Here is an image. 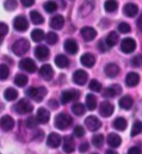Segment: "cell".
<instances>
[{"instance_id":"6f0895ef","label":"cell","mask_w":142,"mask_h":154,"mask_svg":"<svg viewBox=\"0 0 142 154\" xmlns=\"http://www.w3.org/2000/svg\"><path fill=\"white\" fill-rule=\"evenodd\" d=\"M136 25H137V29L142 32V11H141V14L139 16V18L136 20Z\"/></svg>"},{"instance_id":"ee69618b","label":"cell","mask_w":142,"mask_h":154,"mask_svg":"<svg viewBox=\"0 0 142 154\" xmlns=\"http://www.w3.org/2000/svg\"><path fill=\"white\" fill-rule=\"evenodd\" d=\"M88 87H90L91 91H94V92H100V90H102V85H100V82H99L98 80H96V79H93V80L90 81Z\"/></svg>"},{"instance_id":"cb8c5ba5","label":"cell","mask_w":142,"mask_h":154,"mask_svg":"<svg viewBox=\"0 0 142 154\" xmlns=\"http://www.w3.org/2000/svg\"><path fill=\"white\" fill-rule=\"evenodd\" d=\"M78 49H79V47H78V43H76L75 39L73 38L66 39V42H65V50L68 54H72V55L76 54L78 53Z\"/></svg>"},{"instance_id":"44dd1931","label":"cell","mask_w":142,"mask_h":154,"mask_svg":"<svg viewBox=\"0 0 142 154\" xmlns=\"http://www.w3.org/2000/svg\"><path fill=\"white\" fill-rule=\"evenodd\" d=\"M107 143H109L110 147H112V148H117V147L121 146V143H122V139H121V136H119L118 134H116V133H111V134H109V136H107Z\"/></svg>"},{"instance_id":"3957f363","label":"cell","mask_w":142,"mask_h":154,"mask_svg":"<svg viewBox=\"0 0 142 154\" xmlns=\"http://www.w3.org/2000/svg\"><path fill=\"white\" fill-rule=\"evenodd\" d=\"M26 94L30 98H32L34 100H36V102H41L47 94V88L43 87V86H41V87H31V88L28 90Z\"/></svg>"},{"instance_id":"ab89813d","label":"cell","mask_w":142,"mask_h":154,"mask_svg":"<svg viewBox=\"0 0 142 154\" xmlns=\"http://www.w3.org/2000/svg\"><path fill=\"white\" fill-rule=\"evenodd\" d=\"M141 131H142V122L141 121L134 122V124H133V127H131V133H130V135L134 137V136L139 135Z\"/></svg>"},{"instance_id":"4fadbf2b","label":"cell","mask_w":142,"mask_h":154,"mask_svg":"<svg viewBox=\"0 0 142 154\" xmlns=\"http://www.w3.org/2000/svg\"><path fill=\"white\" fill-rule=\"evenodd\" d=\"M122 92V87L119 86V85H117V84H115V85H111L110 87H107L104 90V92H103V96L105 97V98H115L117 94H119Z\"/></svg>"},{"instance_id":"f35d334b","label":"cell","mask_w":142,"mask_h":154,"mask_svg":"<svg viewBox=\"0 0 142 154\" xmlns=\"http://www.w3.org/2000/svg\"><path fill=\"white\" fill-rule=\"evenodd\" d=\"M103 143H104V136H103L102 134H97V135H94V136L92 137V145H93L94 147L100 148V147L103 146Z\"/></svg>"},{"instance_id":"5bb4252c","label":"cell","mask_w":142,"mask_h":154,"mask_svg":"<svg viewBox=\"0 0 142 154\" xmlns=\"http://www.w3.org/2000/svg\"><path fill=\"white\" fill-rule=\"evenodd\" d=\"M94 8V1L93 0H85L81 5H80V10L79 13L81 16H88Z\"/></svg>"},{"instance_id":"8d00e7d4","label":"cell","mask_w":142,"mask_h":154,"mask_svg":"<svg viewBox=\"0 0 142 154\" xmlns=\"http://www.w3.org/2000/svg\"><path fill=\"white\" fill-rule=\"evenodd\" d=\"M14 84L19 87H23L28 84V77L24 75V74H17L14 78Z\"/></svg>"},{"instance_id":"83f0119b","label":"cell","mask_w":142,"mask_h":154,"mask_svg":"<svg viewBox=\"0 0 142 154\" xmlns=\"http://www.w3.org/2000/svg\"><path fill=\"white\" fill-rule=\"evenodd\" d=\"M133 104H134V100L131 97L129 96H123L121 99H119V106L123 109V110H129L133 108Z\"/></svg>"},{"instance_id":"9c48e42d","label":"cell","mask_w":142,"mask_h":154,"mask_svg":"<svg viewBox=\"0 0 142 154\" xmlns=\"http://www.w3.org/2000/svg\"><path fill=\"white\" fill-rule=\"evenodd\" d=\"M136 49V42L133 38H124L121 42V50L124 54H130Z\"/></svg>"},{"instance_id":"db71d44e","label":"cell","mask_w":142,"mask_h":154,"mask_svg":"<svg viewBox=\"0 0 142 154\" xmlns=\"http://www.w3.org/2000/svg\"><path fill=\"white\" fill-rule=\"evenodd\" d=\"M88 148H90V145H88V142H84V143H81V145H80V147H79V149H80V152H81V153L86 152Z\"/></svg>"},{"instance_id":"8992f818","label":"cell","mask_w":142,"mask_h":154,"mask_svg":"<svg viewBox=\"0 0 142 154\" xmlns=\"http://www.w3.org/2000/svg\"><path fill=\"white\" fill-rule=\"evenodd\" d=\"M19 67L20 69H24L25 72L28 73H35L37 67H36V63L34 62L32 59H29V57H24L19 61Z\"/></svg>"},{"instance_id":"bcb514c9","label":"cell","mask_w":142,"mask_h":154,"mask_svg":"<svg viewBox=\"0 0 142 154\" xmlns=\"http://www.w3.org/2000/svg\"><path fill=\"white\" fill-rule=\"evenodd\" d=\"M17 7V0H6L5 1V8L7 11H13Z\"/></svg>"},{"instance_id":"277c9868","label":"cell","mask_w":142,"mask_h":154,"mask_svg":"<svg viewBox=\"0 0 142 154\" xmlns=\"http://www.w3.org/2000/svg\"><path fill=\"white\" fill-rule=\"evenodd\" d=\"M14 110H16L18 114H20V115H24V114H30V112L34 110V106H32V104H31L28 99H20V100L16 104Z\"/></svg>"},{"instance_id":"74e56055","label":"cell","mask_w":142,"mask_h":154,"mask_svg":"<svg viewBox=\"0 0 142 154\" xmlns=\"http://www.w3.org/2000/svg\"><path fill=\"white\" fill-rule=\"evenodd\" d=\"M44 32L41 30V29H35L32 32H31V38L34 42H41V41H43L44 38Z\"/></svg>"},{"instance_id":"f6af8a7d","label":"cell","mask_w":142,"mask_h":154,"mask_svg":"<svg viewBox=\"0 0 142 154\" xmlns=\"http://www.w3.org/2000/svg\"><path fill=\"white\" fill-rule=\"evenodd\" d=\"M118 30H119V32L121 34H128V32H130V30H131V28H130V25L128 24V23H119L118 24Z\"/></svg>"},{"instance_id":"52a82bcc","label":"cell","mask_w":142,"mask_h":154,"mask_svg":"<svg viewBox=\"0 0 142 154\" xmlns=\"http://www.w3.org/2000/svg\"><path fill=\"white\" fill-rule=\"evenodd\" d=\"M13 26H14V29H16L17 31H19V32H24V31L28 30V28H29V23H28V20H26L25 17H23V16H18V17H16L14 20H13Z\"/></svg>"},{"instance_id":"ba28073f","label":"cell","mask_w":142,"mask_h":154,"mask_svg":"<svg viewBox=\"0 0 142 154\" xmlns=\"http://www.w3.org/2000/svg\"><path fill=\"white\" fill-rule=\"evenodd\" d=\"M85 124H86L87 129L91 130V131H97V130L102 127V122H100L99 118L96 117V116H88V117H86Z\"/></svg>"},{"instance_id":"5b68a950","label":"cell","mask_w":142,"mask_h":154,"mask_svg":"<svg viewBox=\"0 0 142 154\" xmlns=\"http://www.w3.org/2000/svg\"><path fill=\"white\" fill-rule=\"evenodd\" d=\"M80 97V92L76 91V90H67V91H63L61 93V103L62 104H67L69 102H74V100H78Z\"/></svg>"},{"instance_id":"d4e9b609","label":"cell","mask_w":142,"mask_h":154,"mask_svg":"<svg viewBox=\"0 0 142 154\" xmlns=\"http://www.w3.org/2000/svg\"><path fill=\"white\" fill-rule=\"evenodd\" d=\"M63 25H65V18L61 14H57V16H55V17H53L50 19V26L53 29H55V30L62 29Z\"/></svg>"},{"instance_id":"b9f144b4","label":"cell","mask_w":142,"mask_h":154,"mask_svg":"<svg viewBox=\"0 0 142 154\" xmlns=\"http://www.w3.org/2000/svg\"><path fill=\"white\" fill-rule=\"evenodd\" d=\"M44 38H45L48 44H55V43L57 42V39H59V36H57L55 32L50 31V32H48V34L44 36Z\"/></svg>"},{"instance_id":"680465c9","label":"cell","mask_w":142,"mask_h":154,"mask_svg":"<svg viewBox=\"0 0 142 154\" xmlns=\"http://www.w3.org/2000/svg\"><path fill=\"white\" fill-rule=\"evenodd\" d=\"M106 153H107V154H110V153H111V154H115L116 152H115V151H110V149H107Z\"/></svg>"},{"instance_id":"d6986e66","label":"cell","mask_w":142,"mask_h":154,"mask_svg":"<svg viewBox=\"0 0 142 154\" xmlns=\"http://www.w3.org/2000/svg\"><path fill=\"white\" fill-rule=\"evenodd\" d=\"M35 56L41 60V61H45L49 57V49L45 45H38L35 49Z\"/></svg>"},{"instance_id":"603a6c76","label":"cell","mask_w":142,"mask_h":154,"mask_svg":"<svg viewBox=\"0 0 142 154\" xmlns=\"http://www.w3.org/2000/svg\"><path fill=\"white\" fill-rule=\"evenodd\" d=\"M49 118H50V114H49V111L47 109H44V108L38 109V111L36 114V119L38 121V123L45 124V123L49 122Z\"/></svg>"},{"instance_id":"1f68e13d","label":"cell","mask_w":142,"mask_h":154,"mask_svg":"<svg viewBox=\"0 0 142 154\" xmlns=\"http://www.w3.org/2000/svg\"><path fill=\"white\" fill-rule=\"evenodd\" d=\"M4 97H5V99H6V100L12 102V100H14V99L18 97V92H17L14 88L8 87V88L4 92Z\"/></svg>"},{"instance_id":"60d3db41","label":"cell","mask_w":142,"mask_h":154,"mask_svg":"<svg viewBox=\"0 0 142 154\" xmlns=\"http://www.w3.org/2000/svg\"><path fill=\"white\" fill-rule=\"evenodd\" d=\"M44 10H45L48 13H53V12H55V11L57 10V4H56L55 1H53V0L47 1V2L44 4Z\"/></svg>"},{"instance_id":"9f6ffc18","label":"cell","mask_w":142,"mask_h":154,"mask_svg":"<svg viewBox=\"0 0 142 154\" xmlns=\"http://www.w3.org/2000/svg\"><path fill=\"white\" fill-rule=\"evenodd\" d=\"M20 1H22L23 6H25V7H30L35 4V0H20Z\"/></svg>"},{"instance_id":"f5cc1de1","label":"cell","mask_w":142,"mask_h":154,"mask_svg":"<svg viewBox=\"0 0 142 154\" xmlns=\"http://www.w3.org/2000/svg\"><path fill=\"white\" fill-rule=\"evenodd\" d=\"M48 105H49L51 109H54V110L59 108V104H57V102H56L55 99H50V100L48 102Z\"/></svg>"},{"instance_id":"91938a15","label":"cell","mask_w":142,"mask_h":154,"mask_svg":"<svg viewBox=\"0 0 142 154\" xmlns=\"http://www.w3.org/2000/svg\"><path fill=\"white\" fill-rule=\"evenodd\" d=\"M1 43H2V36H0V45H1Z\"/></svg>"},{"instance_id":"7c38bea8","label":"cell","mask_w":142,"mask_h":154,"mask_svg":"<svg viewBox=\"0 0 142 154\" xmlns=\"http://www.w3.org/2000/svg\"><path fill=\"white\" fill-rule=\"evenodd\" d=\"M113 110H115V108H113V105L110 102L100 103V106H99V114H100V116L107 118V117H110L113 114Z\"/></svg>"},{"instance_id":"7a4b0ae2","label":"cell","mask_w":142,"mask_h":154,"mask_svg":"<svg viewBox=\"0 0 142 154\" xmlns=\"http://www.w3.org/2000/svg\"><path fill=\"white\" fill-rule=\"evenodd\" d=\"M29 48H30V43L24 38L18 39V41L14 42L13 45H12V50H13V53H14L17 56H23L24 54H26L28 50H29Z\"/></svg>"},{"instance_id":"681fc988","label":"cell","mask_w":142,"mask_h":154,"mask_svg":"<svg viewBox=\"0 0 142 154\" xmlns=\"http://www.w3.org/2000/svg\"><path fill=\"white\" fill-rule=\"evenodd\" d=\"M74 135H75L76 137H82V136L85 135V129H84L81 125H76V127L74 128Z\"/></svg>"},{"instance_id":"c3c4849f","label":"cell","mask_w":142,"mask_h":154,"mask_svg":"<svg viewBox=\"0 0 142 154\" xmlns=\"http://www.w3.org/2000/svg\"><path fill=\"white\" fill-rule=\"evenodd\" d=\"M131 65L134 67H141L142 66V56L141 55H136L131 59Z\"/></svg>"},{"instance_id":"7bdbcfd3","label":"cell","mask_w":142,"mask_h":154,"mask_svg":"<svg viewBox=\"0 0 142 154\" xmlns=\"http://www.w3.org/2000/svg\"><path fill=\"white\" fill-rule=\"evenodd\" d=\"M10 75V69L6 65L1 63L0 65V80H6Z\"/></svg>"},{"instance_id":"ffe728a7","label":"cell","mask_w":142,"mask_h":154,"mask_svg":"<svg viewBox=\"0 0 142 154\" xmlns=\"http://www.w3.org/2000/svg\"><path fill=\"white\" fill-rule=\"evenodd\" d=\"M137 12H139V7L136 4L129 2V4H125L123 7V13L127 17H135L137 14Z\"/></svg>"},{"instance_id":"f907efd6","label":"cell","mask_w":142,"mask_h":154,"mask_svg":"<svg viewBox=\"0 0 142 154\" xmlns=\"http://www.w3.org/2000/svg\"><path fill=\"white\" fill-rule=\"evenodd\" d=\"M8 32V26L5 23H0V36H5Z\"/></svg>"},{"instance_id":"2e32d148","label":"cell","mask_w":142,"mask_h":154,"mask_svg":"<svg viewBox=\"0 0 142 154\" xmlns=\"http://www.w3.org/2000/svg\"><path fill=\"white\" fill-rule=\"evenodd\" d=\"M87 73L85 72V71H82V69H78V71H75L74 72V74H73V81L76 84V85H85L86 84V81H87Z\"/></svg>"},{"instance_id":"d590c367","label":"cell","mask_w":142,"mask_h":154,"mask_svg":"<svg viewBox=\"0 0 142 154\" xmlns=\"http://www.w3.org/2000/svg\"><path fill=\"white\" fill-rule=\"evenodd\" d=\"M30 18H31V22L36 25H39V24H42L44 22V18L37 11H31L30 12Z\"/></svg>"},{"instance_id":"d6a6232c","label":"cell","mask_w":142,"mask_h":154,"mask_svg":"<svg viewBox=\"0 0 142 154\" xmlns=\"http://www.w3.org/2000/svg\"><path fill=\"white\" fill-rule=\"evenodd\" d=\"M86 106L91 111L97 108V98L93 94H87L86 96Z\"/></svg>"},{"instance_id":"8fae6325","label":"cell","mask_w":142,"mask_h":154,"mask_svg":"<svg viewBox=\"0 0 142 154\" xmlns=\"http://www.w3.org/2000/svg\"><path fill=\"white\" fill-rule=\"evenodd\" d=\"M0 127H1V129L5 130V131L12 130L13 127H14V119L8 115L2 116V117L0 118Z\"/></svg>"},{"instance_id":"f1b7e54d","label":"cell","mask_w":142,"mask_h":154,"mask_svg":"<svg viewBox=\"0 0 142 154\" xmlns=\"http://www.w3.org/2000/svg\"><path fill=\"white\" fill-rule=\"evenodd\" d=\"M112 125H113V128H115L116 130L123 131V130H125V129H127L128 123H127V119H125V118H123V117H117V118L113 121Z\"/></svg>"},{"instance_id":"11a10c76","label":"cell","mask_w":142,"mask_h":154,"mask_svg":"<svg viewBox=\"0 0 142 154\" xmlns=\"http://www.w3.org/2000/svg\"><path fill=\"white\" fill-rule=\"evenodd\" d=\"M128 154H141V149L139 147H131V148H129Z\"/></svg>"},{"instance_id":"f546056e","label":"cell","mask_w":142,"mask_h":154,"mask_svg":"<svg viewBox=\"0 0 142 154\" xmlns=\"http://www.w3.org/2000/svg\"><path fill=\"white\" fill-rule=\"evenodd\" d=\"M55 65H56L57 67H60V68H66V67H68V65H69V60H68L67 56L60 54V55H57V56L55 57Z\"/></svg>"},{"instance_id":"836d02e7","label":"cell","mask_w":142,"mask_h":154,"mask_svg":"<svg viewBox=\"0 0 142 154\" xmlns=\"http://www.w3.org/2000/svg\"><path fill=\"white\" fill-rule=\"evenodd\" d=\"M72 111H73V114H75L76 116H82L85 114V111H86V108L81 103H75L72 106Z\"/></svg>"},{"instance_id":"ac0fdd59","label":"cell","mask_w":142,"mask_h":154,"mask_svg":"<svg viewBox=\"0 0 142 154\" xmlns=\"http://www.w3.org/2000/svg\"><path fill=\"white\" fill-rule=\"evenodd\" d=\"M80 62H81L82 66H85L87 68H92L94 66V63H96V57H94V55H92L90 53H85L80 57Z\"/></svg>"},{"instance_id":"7402d4cb","label":"cell","mask_w":142,"mask_h":154,"mask_svg":"<svg viewBox=\"0 0 142 154\" xmlns=\"http://www.w3.org/2000/svg\"><path fill=\"white\" fill-rule=\"evenodd\" d=\"M139 82H140V75H139L137 73L130 72V73L127 74V77H125V84H127V86H129V87H135Z\"/></svg>"},{"instance_id":"e0dca14e","label":"cell","mask_w":142,"mask_h":154,"mask_svg":"<svg viewBox=\"0 0 142 154\" xmlns=\"http://www.w3.org/2000/svg\"><path fill=\"white\" fill-rule=\"evenodd\" d=\"M39 75L43 78L44 80L49 81L51 80L54 77V69L50 65H43L41 68H39Z\"/></svg>"},{"instance_id":"6da1fadb","label":"cell","mask_w":142,"mask_h":154,"mask_svg":"<svg viewBox=\"0 0 142 154\" xmlns=\"http://www.w3.org/2000/svg\"><path fill=\"white\" fill-rule=\"evenodd\" d=\"M54 123H55V127L60 130H65L67 129L72 123H73V119L68 114H59V115L55 117L54 119Z\"/></svg>"},{"instance_id":"816d5d0a","label":"cell","mask_w":142,"mask_h":154,"mask_svg":"<svg viewBox=\"0 0 142 154\" xmlns=\"http://www.w3.org/2000/svg\"><path fill=\"white\" fill-rule=\"evenodd\" d=\"M98 49H99L100 51H103V53L106 51L107 49H109L106 42H105V41H99V42H98Z\"/></svg>"},{"instance_id":"4dcf8cb0","label":"cell","mask_w":142,"mask_h":154,"mask_svg":"<svg viewBox=\"0 0 142 154\" xmlns=\"http://www.w3.org/2000/svg\"><path fill=\"white\" fill-rule=\"evenodd\" d=\"M118 41H119V37H118L117 32H115V31L110 32V34L106 36V39H105V42H106V44H107V47H109V48H111V47L116 45V44L118 43Z\"/></svg>"},{"instance_id":"484cf974","label":"cell","mask_w":142,"mask_h":154,"mask_svg":"<svg viewBox=\"0 0 142 154\" xmlns=\"http://www.w3.org/2000/svg\"><path fill=\"white\" fill-rule=\"evenodd\" d=\"M104 72L109 78H115L118 73H119V67L116 63H109L105 66Z\"/></svg>"},{"instance_id":"9a60e30c","label":"cell","mask_w":142,"mask_h":154,"mask_svg":"<svg viewBox=\"0 0 142 154\" xmlns=\"http://www.w3.org/2000/svg\"><path fill=\"white\" fill-rule=\"evenodd\" d=\"M62 142V139L59 134L56 133H51L48 135V139H47V145L51 148H57Z\"/></svg>"},{"instance_id":"e575fe53","label":"cell","mask_w":142,"mask_h":154,"mask_svg":"<svg viewBox=\"0 0 142 154\" xmlns=\"http://www.w3.org/2000/svg\"><path fill=\"white\" fill-rule=\"evenodd\" d=\"M104 8L106 12H115L118 8V2L116 0H106L104 4Z\"/></svg>"},{"instance_id":"7dc6e473","label":"cell","mask_w":142,"mask_h":154,"mask_svg":"<svg viewBox=\"0 0 142 154\" xmlns=\"http://www.w3.org/2000/svg\"><path fill=\"white\" fill-rule=\"evenodd\" d=\"M37 124H38V121L36 119V117H29V118L26 119V127H28L29 129H34V128H36Z\"/></svg>"},{"instance_id":"30bf717a","label":"cell","mask_w":142,"mask_h":154,"mask_svg":"<svg viewBox=\"0 0 142 154\" xmlns=\"http://www.w3.org/2000/svg\"><path fill=\"white\" fill-rule=\"evenodd\" d=\"M80 35H81V37L85 39L86 42H91V41H93L97 37V31L93 28H91V26H85V28L81 29Z\"/></svg>"},{"instance_id":"4316f807","label":"cell","mask_w":142,"mask_h":154,"mask_svg":"<svg viewBox=\"0 0 142 154\" xmlns=\"http://www.w3.org/2000/svg\"><path fill=\"white\" fill-rule=\"evenodd\" d=\"M62 147H63V151L66 153H73L74 149H75V145H74V141L71 136H66L63 139V143H62Z\"/></svg>"}]
</instances>
